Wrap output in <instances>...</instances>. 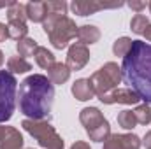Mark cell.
Returning <instances> with one entry per match:
<instances>
[{"mask_svg":"<svg viewBox=\"0 0 151 149\" xmlns=\"http://www.w3.org/2000/svg\"><path fill=\"white\" fill-rule=\"evenodd\" d=\"M121 74L135 95L146 104H151V44L132 40L128 53L123 56Z\"/></svg>","mask_w":151,"mask_h":149,"instance_id":"obj_1","label":"cell"},{"mask_svg":"<svg viewBox=\"0 0 151 149\" xmlns=\"http://www.w3.org/2000/svg\"><path fill=\"white\" fill-rule=\"evenodd\" d=\"M19 111L27 117L40 121L49 116L55 100V86L42 74H34L19 84Z\"/></svg>","mask_w":151,"mask_h":149,"instance_id":"obj_2","label":"cell"},{"mask_svg":"<svg viewBox=\"0 0 151 149\" xmlns=\"http://www.w3.org/2000/svg\"><path fill=\"white\" fill-rule=\"evenodd\" d=\"M44 32L49 35L51 44L56 49H63L67 47L69 40L76 37L77 34V27L74 25V21L67 16H60V14H49L46 18V21L42 23Z\"/></svg>","mask_w":151,"mask_h":149,"instance_id":"obj_3","label":"cell"},{"mask_svg":"<svg viewBox=\"0 0 151 149\" xmlns=\"http://www.w3.org/2000/svg\"><path fill=\"white\" fill-rule=\"evenodd\" d=\"M16 77L7 70H0V123H5L12 117L16 107Z\"/></svg>","mask_w":151,"mask_h":149,"instance_id":"obj_4","label":"cell"},{"mask_svg":"<svg viewBox=\"0 0 151 149\" xmlns=\"http://www.w3.org/2000/svg\"><path fill=\"white\" fill-rule=\"evenodd\" d=\"M23 128L34 135L37 139V142L46 149H63V140L60 139V135L55 132V128L46 123V121H35V119H25L23 123Z\"/></svg>","mask_w":151,"mask_h":149,"instance_id":"obj_5","label":"cell"},{"mask_svg":"<svg viewBox=\"0 0 151 149\" xmlns=\"http://www.w3.org/2000/svg\"><path fill=\"white\" fill-rule=\"evenodd\" d=\"M119 81H121V69L116 63H113V62L106 63L99 72H95L91 75V79H90L91 88H93V91H95V95L99 98L107 95L109 91H113L114 88L119 84Z\"/></svg>","mask_w":151,"mask_h":149,"instance_id":"obj_6","label":"cell"},{"mask_svg":"<svg viewBox=\"0 0 151 149\" xmlns=\"http://www.w3.org/2000/svg\"><path fill=\"white\" fill-rule=\"evenodd\" d=\"M79 119L84 125V128H86L91 140L102 142V140H106L109 137V123H107V119H104L102 112L97 107L83 109L81 114H79Z\"/></svg>","mask_w":151,"mask_h":149,"instance_id":"obj_7","label":"cell"},{"mask_svg":"<svg viewBox=\"0 0 151 149\" xmlns=\"http://www.w3.org/2000/svg\"><path fill=\"white\" fill-rule=\"evenodd\" d=\"M90 60V53L86 49V46H83L81 42L77 44H72L70 49H69V54H67V67L69 70H79L83 69Z\"/></svg>","mask_w":151,"mask_h":149,"instance_id":"obj_8","label":"cell"},{"mask_svg":"<svg viewBox=\"0 0 151 149\" xmlns=\"http://www.w3.org/2000/svg\"><path fill=\"white\" fill-rule=\"evenodd\" d=\"M139 148H141V140L134 133L111 135L104 144V149H139Z\"/></svg>","mask_w":151,"mask_h":149,"instance_id":"obj_9","label":"cell"},{"mask_svg":"<svg viewBox=\"0 0 151 149\" xmlns=\"http://www.w3.org/2000/svg\"><path fill=\"white\" fill-rule=\"evenodd\" d=\"M100 100H102L104 104H137L141 98L135 95L134 90L119 88V90H113L111 93L100 97Z\"/></svg>","mask_w":151,"mask_h":149,"instance_id":"obj_10","label":"cell"},{"mask_svg":"<svg viewBox=\"0 0 151 149\" xmlns=\"http://www.w3.org/2000/svg\"><path fill=\"white\" fill-rule=\"evenodd\" d=\"M23 146V137L18 130L11 126H4L2 137H0V149H19Z\"/></svg>","mask_w":151,"mask_h":149,"instance_id":"obj_11","label":"cell"},{"mask_svg":"<svg viewBox=\"0 0 151 149\" xmlns=\"http://www.w3.org/2000/svg\"><path fill=\"white\" fill-rule=\"evenodd\" d=\"M27 18L34 23H44L47 18V2H30L27 4Z\"/></svg>","mask_w":151,"mask_h":149,"instance_id":"obj_12","label":"cell"},{"mask_svg":"<svg viewBox=\"0 0 151 149\" xmlns=\"http://www.w3.org/2000/svg\"><path fill=\"white\" fill-rule=\"evenodd\" d=\"M121 4H95V2H74L72 4V11L79 16H90L100 9H107V7H118Z\"/></svg>","mask_w":151,"mask_h":149,"instance_id":"obj_13","label":"cell"},{"mask_svg":"<svg viewBox=\"0 0 151 149\" xmlns=\"http://www.w3.org/2000/svg\"><path fill=\"white\" fill-rule=\"evenodd\" d=\"M72 93H74L76 98L81 100V102L90 100V98H93V95H95L90 79H79V81H76L74 84H72Z\"/></svg>","mask_w":151,"mask_h":149,"instance_id":"obj_14","label":"cell"},{"mask_svg":"<svg viewBox=\"0 0 151 149\" xmlns=\"http://www.w3.org/2000/svg\"><path fill=\"white\" fill-rule=\"evenodd\" d=\"M70 75V70L65 63H55L47 69V79L53 84H63Z\"/></svg>","mask_w":151,"mask_h":149,"instance_id":"obj_15","label":"cell"},{"mask_svg":"<svg viewBox=\"0 0 151 149\" xmlns=\"http://www.w3.org/2000/svg\"><path fill=\"white\" fill-rule=\"evenodd\" d=\"M76 37L81 40V44H93L100 39V30L93 25H84V27H79L77 28V34Z\"/></svg>","mask_w":151,"mask_h":149,"instance_id":"obj_16","label":"cell"},{"mask_svg":"<svg viewBox=\"0 0 151 149\" xmlns=\"http://www.w3.org/2000/svg\"><path fill=\"white\" fill-rule=\"evenodd\" d=\"M34 56H35L37 65H39V67H42V69H49L51 65H55V63H56V62H55L53 53H51V51H47L46 47H40V46L35 49Z\"/></svg>","mask_w":151,"mask_h":149,"instance_id":"obj_17","label":"cell"},{"mask_svg":"<svg viewBox=\"0 0 151 149\" xmlns=\"http://www.w3.org/2000/svg\"><path fill=\"white\" fill-rule=\"evenodd\" d=\"M7 67H9L11 74H12V72H14V74H25V72H28V70L32 69V65H30L25 58H21V56H12V58H9Z\"/></svg>","mask_w":151,"mask_h":149,"instance_id":"obj_18","label":"cell"},{"mask_svg":"<svg viewBox=\"0 0 151 149\" xmlns=\"http://www.w3.org/2000/svg\"><path fill=\"white\" fill-rule=\"evenodd\" d=\"M37 42L34 40V39H21V40H18V46H16V49H18V53H19V56L21 58H27V56H32L34 53H35V49H37Z\"/></svg>","mask_w":151,"mask_h":149,"instance_id":"obj_19","label":"cell"},{"mask_svg":"<svg viewBox=\"0 0 151 149\" xmlns=\"http://www.w3.org/2000/svg\"><path fill=\"white\" fill-rule=\"evenodd\" d=\"M7 30H9V37L16 39V40L25 39V37H27V32H28V28H27V23H25V21H9Z\"/></svg>","mask_w":151,"mask_h":149,"instance_id":"obj_20","label":"cell"},{"mask_svg":"<svg viewBox=\"0 0 151 149\" xmlns=\"http://www.w3.org/2000/svg\"><path fill=\"white\" fill-rule=\"evenodd\" d=\"M118 123H119V126H123L125 130H132V128L137 125V119H135L134 111H121L118 114Z\"/></svg>","mask_w":151,"mask_h":149,"instance_id":"obj_21","label":"cell"},{"mask_svg":"<svg viewBox=\"0 0 151 149\" xmlns=\"http://www.w3.org/2000/svg\"><path fill=\"white\" fill-rule=\"evenodd\" d=\"M148 25H150V21H148V18L144 16V14H135L134 18H132V23H130V27H132V32L134 34H139V35H142L144 34V30L148 28Z\"/></svg>","mask_w":151,"mask_h":149,"instance_id":"obj_22","label":"cell"},{"mask_svg":"<svg viewBox=\"0 0 151 149\" xmlns=\"http://www.w3.org/2000/svg\"><path fill=\"white\" fill-rule=\"evenodd\" d=\"M130 46H132V40H130L128 37H121V39H118V40L114 42V46H113L114 54H116V56H125V54L128 53Z\"/></svg>","mask_w":151,"mask_h":149,"instance_id":"obj_23","label":"cell"},{"mask_svg":"<svg viewBox=\"0 0 151 149\" xmlns=\"http://www.w3.org/2000/svg\"><path fill=\"white\" fill-rule=\"evenodd\" d=\"M134 114H135V119H137V123H141V125H148L151 121V107L150 105H139L135 111H134Z\"/></svg>","mask_w":151,"mask_h":149,"instance_id":"obj_24","label":"cell"},{"mask_svg":"<svg viewBox=\"0 0 151 149\" xmlns=\"http://www.w3.org/2000/svg\"><path fill=\"white\" fill-rule=\"evenodd\" d=\"M7 37H9V30L4 23H0V42H4Z\"/></svg>","mask_w":151,"mask_h":149,"instance_id":"obj_25","label":"cell"},{"mask_svg":"<svg viewBox=\"0 0 151 149\" xmlns=\"http://www.w3.org/2000/svg\"><path fill=\"white\" fill-rule=\"evenodd\" d=\"M128 5H130L132 9H135V11H142V9H146L148 4H146V2H130Z\"/></svg>","mask_w":151,"mask_h":149,"instance_id":"obj_26","label":"cell"},{"mask_svg":"<svg viewBox=\"0 0 151 149\" xmlns=\"http://www.w3.org/2000/svg\"><path fill=\"white\" fill-rule=\"evenodd\" d=\"M70 149H90V146H88V144H84V142H76Z\"/></svg>","mask_w":151,"mask_h":149,"instance_id":"obj_27","label":"cell"},{"mask_svg":"<svg viewBox=\"0 0 151 149\" xmlns=\"http://www.w3.org/2000/svg\"><path fill=\"white\" fill-rule=\"evenodd\" d=\"M144 146H146L148 149H151V132H148L146 137H144Z\"/></svg>","mask_w":151,"mask_h":149,"instance_id":"obj_28","label":"cell"},{"mask_svg":"<svg viewBox=\"0 0 151 149\" xmlns=\"http://www.w3.org/2000/svg\"><path fill=\"white\" fill-rule=\"evenodd\" d=\"M142 35L148 39V40H151V25H148V28L144 30V34H142Z\"/></svg>","mask_w":151,"mask_h":149,"instance_id":"obj_29","label":"cell"},{"mask_svg":"<svg viewBox=\"0 0 151 149\" xmlns=\"http://www.w3.org/2000/svg\"><path fill=\"white\" fill-rule=\"evenodd\" d=\"M11 4H12V2H0V9H2V7H9Z\"/></svg>","mask_w":151,"mask_h":149,"instance_id":"obj_30","label":"cell"},{"mask_svg":"<svg viewBox=\"0 0 151 149\" xmlns=\"http://www.w3.org/2000/svg\"><path fill=\"white\" fill-rule=\"evenodd\" d=\"M2 63H4V53L0 51V67H2Z\"/></svg>","mask_w":151,"mask_h":149,"instance_id":"obj_31","label":"cell"},{"mask_svg":"<svg viewBox=\"0 0 151 149\" xmlns=\"http://www.w3.org/2000/svg\"><path fill=\"white\" fill-rule=\"evenodd\" d=\"M148 7H150V11H151V2H150V4H148Z\"/></svg>","mask_w":151,"mask_h":149,"instance_id":"obj_32","label":"cell"}]
</instances>
